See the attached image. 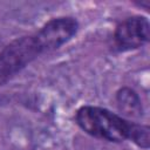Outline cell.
Segmentation results:
<instances>
[{
	"label": "cell",
	"instance_id": "5",
	"mask_svg": "<svg viewBox=\"0 0 150 150\" xmlns=\"http://www.w3.org/2000/svg\"><path fill=\"white\" fill-rule=\"evenodd\" d=\"M116 105L124 118H141L144 115L142 100L136 90L130 87H121L115 94Z\"/></svg>",
	"mask_w": 150,
	"mask_h": 150
},
{
	"label": "cell",
	"instance_id": "6",
	"mask_svg": "<svg viewBox=\"0 0 150 150\" xmlns=\"http://www.w3.org/2000/svg\"><path fill=\"white\" fill-rule=\"evenodd\" d=\"M130 142L141 149L148 150L150 148V127L148 124L135 122Z\"/></svg>",
	"mask_w": 150,
	"mask_h": 150
},
{
	"label": "cell",
	"instance_id": "2",
	"mask_svg": "<svg viewBox=\"0 0 150 150\" xmlns=\"http://www.w3.org/2000/svg\"><path fill=\"white\" fill-rule=\"evenodd\" d=\"M46 53L36 32L12 40L0 50V87Z\"/></svg>",
	"mask_w": 150,
	"mask_h": 150
},
{
	"label": "cell",
	"instance_id": "3",
	"mask_svg": "<svg viewBox=\"0 0 150 150\" xmlns=\"http://www.w3.org/2000/svg\"><path fill=\"white\" fill-rule=\"evenodd\" d=\"M150 22L144 15H132L117 23L111 36L114 52L124 53L135 50L149 42Z\"/></svg>",
	"mask_w": 150,
	"mask_h": 150
},
{
	"label": "cell",
	"instance_id": "4",
	"mask_svg": "<svg viewBox=\"0 0 150 150\" xmlns=\"http://www.w3.org/2000/svg\"><path fill=\"white\" fill-rule=\"evenodd\" d=\"M80 23L73 16L52 18L45 22L38 30L47 53L54 52L69 42L79 32Z\"/></svg>",
	"mask_w": 150,
	"mask_h": 150
},
{
	"label": "cell",
	"instance_id": "1",
	"mask_svg": "<svg viewBox=\"0 0 150 150\" xmlns=\"http://www.w3.org/2000/svg\"><path fill=\"white\" fill-rule=\"evenodd\" d=\"M74 121L87 135L110 143L130 141L135 125L134 121L127 120L107 108L90 104L81 105L75 111Z\"/></svg>",
	"mask_w": 150,
	"mask_h": 150
}]
</instances>
